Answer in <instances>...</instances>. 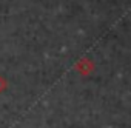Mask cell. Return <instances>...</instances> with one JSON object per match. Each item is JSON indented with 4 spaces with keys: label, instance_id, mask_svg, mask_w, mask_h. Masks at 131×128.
<instances>
[{
    "label": "cell",
    "instance_id": "obj_1",
    "mask_svg": "<svg viewBox=\"0 0 131 128\" xmlns=\"http://www.w3.org/2000/svg\"><path fill=\"white\" fill-rule=\"evenodd\" d=\"M8 88V82L5 80V77H2V76H0V94H2L5 90Z\"/></svg>",
    "mask_w": 131,
    "mask_h": 128
}]
</instances>
